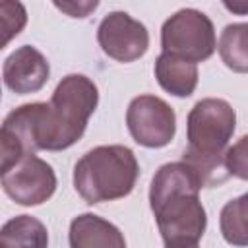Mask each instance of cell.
I'll list each match as a JSON object with an SVG mask.
<instances>
[{
	"label": "cell",
	"mask_w": 248,
	"mask_h": 248,
	"mask_svg": "<svg viewBox=\"0 0 248 248\" xmlns=\"http://www.w3.org/2000/svg\"><path fill=\"white\" fill-rule=\"evenodd\" d=\"M0 248H48L46 227L33 215H16L0 227Z\"/></svg>",
	"instance_id": "7c38bea8"
},
{
	"label": "cell",
	"mask_w": 248,
	"mask_h": 248,
	"mask_svg": "<svg viewBox=\"0 0 248 248\" xmlns=\"http://www.w3.org/2000/svg\"><path fill=\"white\" fill-rule=\"evenodd\" d=\"M50 76V66L41 50L31 45H23L16 48L6 60L2 68L4 83L10 91L17 95L37 93L45 87Z\"/></svg>",
	"instance_id": "9c48e42d"
},
{
	"label": "cell",
	"mask_w": 248,
	"mask_h": 248,
	"mask_svg": "<svg viewBox=\"0 0 248 248\" xmlns=\"http://www.w3.org/2000/svg\"><path fill=\"white\" fill-rule=\"evenodd\" d=\"M0 186L19 205H41L56 192V174L46 161L25 153L16 167L0 176Z\"/></svg>",
	"instance_id": "52a82bcc"
},
{
	"label": "cell",
	"mask_w": 248,
	"mask_h": 248,
	"mask_svg": "<svg viewBox=\"0 0 248 248\" xmlns=\"http://www.w3.org/2000/svg\"><path fill=\"white\" fill-rule=\"evenodd\" d=\"M161 46L163 52L192 64L203 62L217 48L213 21L200 10L182 8L163 23Z\"/></svg>",
	"instance_id": "5b68a950"
},
{
	"label": "cell",
	"mask_w": 248,
	"mask_h": 248,
	"mask_svg": "<svg viewBox=\"0 0 248 248\" xmlns=\"http://www.w3.org/2000/svg\"><path fill=\"white\" fill-rule=\"evenodd\" d=\"M99 103V89L83 74L62 78L48 103H27L14 108L2 128L19 140L25 153L62 151L85 132Z\"/></svg>",
	"instance_id": "6da1fadb"
},
{
	"label": "cell",
	"mask_w": 248,
	"mask_h": 248,
	"mask_svg": "<svg viewBox=\"0 0 248 248\" xmlns=\"http://www.w3.org/2000/svg\"><path fill=\"white\" fill-rule=\"evenodd\" d=\"M126 126L136 143L159 149L172 141L176 132V114L161 97L140 95L128 105Z\"/></svg>",
	"instance_id": "8992f818"
},
{
	"label": "cell",
	"mask_w": 248,
	"mask_h": 248,
	"mask_svg": "<svg viewBox=\"0 0 248 248\" xmlns=\"http://www.w3.org/2000/svg\"><path fill=\"white\" fill-rule=\"evenodd\" d=\"M54 6L58 8V10H62V12H66L68 16H72V17H85L91 10H95L97 6H99V2L97 0H93V2H54Z\"/></svg>",
	"instance_id": "ac0fdd59"
},
{
	"label": "cell",
	"mask_w": 248,
	"mask_h": 248,
	"mask_svg": "<svg viewBox=\"0 0 248 248\" xmlns=\"http://www.w3.org/2000/svg\"><path fill=\"white\" fill-rule=\"evenodd\" d=\"M68 242L70 248H126L120 229L95 213H81L72 219Z\"/></svg>",
	"instance_id": "30bf717a"
},
{
	"label": "cell",
	"mask_w": 248,
	"mask_h": 248,
	"mask_svg": "<svg viewBox=\"0 0 248 248\" xmlns=\"http://www.w3.org/2000/svg\"><path fill=\"white\" fill-rule=\"evenodd\" d=\"M155 78L167 93L174 97H190L198 85V66L161 52L155 60Z\"/></svg>",
	"instance_id": "8fae6325"
},
{
	"label": "cell",
	"mask_w": 248,
	"mask_h": 248,
	"mask_svg": "<svg viewBox=\"0 0 248 248\" xmlns=\"http://www.w3.org/2000/svg\"><path fill=\"white\" fill-rule=\"evenodd\" d=\"M0 97H2V89H0Z\"/></svg>",
	"instance_id": "ffe728a7"
},
{
	"label": "cell",
	"mask_w": 248,
	"mask_h": 248,
	"mask_svg": "<svg viewBox=\"0 0 248 248\" xmlns=\"http://www.w3.org/2000/svg\"><path fill=\"white\" fill-rule=\"evenodd\" d=\"M203 188L196 170L184 161L157 169L149 186V205L165 246L198 244L207 227V215L200 202Z\"/></svg>",
	"instance_id": "7a4b0ae2"
},
{
	"label": "cell",
	"mask_w": 248,
	"mask_h": 248,
	"mask_svg": "<svg viewBox=\"0 0 248 248\" xmlns=\"http://www.w3.org/2000/svg\"><path fill=\"white\" fill-rule=\"evenodd\" d=\"M246 141L248 138L242 136L232 147H227L223 153V161L227 167L229 176H236L240 180L248 178V155H246Z\"/></svg>",
	"instance_id": "2e32d148"
},
{
	"label": "cell",
	"mask_w": 248,
	"mask_h": 248,
	"mask_svg": "<svg viewBox=\"0 0 248 248\" xmlns=\"http://www.w3.org/2000/svg\"><path fill=\"white\" fill-rule=\"evenodd\" d=\"M236 128V112L225 99L207 97L198 101L188 112L184 153L198 157L223 155Z\"/></svg>",
	"instance_id": "277c9868"
},
{
	"label": "cell",
	"mask_w": 248,
	"mask_h": 248,
	"mask_svg": "<svg viewBox=\"0 0 248 248\" xmlns=\"http://www.w3.org/2000/svg\"><path fill=\"white\" fill-rule=\"evenodd\" d=\"M165 248H200L198 244H190V246H165Z\"/></svg>",
	"instance_id": "d6986e66"
},
{
	"label": "cell",
	"mask_w": 248,
	"mask_h": 248,
	"mask_svg": "<svg viewBox=\"0 0 248 248\" xmlns=\"http://www.w3.org/2000/svg\"><path fill=\"white\" fill-rule=\"evenodd\" d=\"M140 176L134 151L126 145H99L89 149L74 167V188L85 203L95 205L126 198Z\"/></svg>",
	"instance_id": "3957f363"
},
{
	"label": "cell",
	"mask_w": 248,
	"mask_h": 248,
	"mask_svg": "<svg viewBox=\"0 0 248 248\" xmlns=\"http://www.w3.org/2000/svg\"><path fill=\"white\" fill-rule=\"evenodd\" d=\"M219 54L227 68L236 74L248 72V25L231 23L223 29L219 39Z\"/></svg>",
	"instance_id": "4fadbf2b"
},
{
	"label": "cell",
	"mask_w": 248,
	"mask_h": 248,
	"mask_svg": "<svg viewBox=\"0 0 248 248\" xmlns=\"http://www.w3.org/2000/svg\"><path fill=\"white\" fill-rule=\"evenodd\" d=\"M23 155L25 149L19 143V140L12 136L8 130L0 128V176H4L12 167H16Z\"/></svg>",
	"instance_id": "e0dca14e"
},
{
	"label": "cell",
	"mask_w": 248,
	"mask_h": 248,
	"mask_svg": "<svg viewBox=\"0 0 248 248\" xmlns=\"http://www.w3.org/2000/svg\"><path fill=\"white\" fill-rule=\"evenodd\" d=\"M97 43L116 62H134L149 48L147 27L126 12H110L97 27Z\"/></svg>",
	"instance_id": "ba28073f"
},
{
	"label": "cell",
	"mask_w": 248,
	"mask_h": 248,
	"mask_svg": "<svg viewBox=\"0 0 248 248\" xmlns=\"http://www.w3.org/2000/svg\"><path fill=\"white\" fill-rule=\"evenodd\" d=\"M246 215H248V194L238 196L236 200H231L221 209V232L223 238L232 246H246L248 244V232H246Z\"/></svg>",
	"instance_id": "5bb4252c"
},
{
	"label": "cell",
	"mask_w": 248,
	"mask_h": 248,
	"mask_svg": "<svg viewBox=\"0 0 248 248\" xmlns=\"http://www.w3.org/2000/svg\"><path fill=\"white\" fill-rule=\"evenodd\" d=\"M27 25V10L17 0H0V50Z\"/></svg>",
	"instance_id": "9a60e30c"
}]
</instances>
